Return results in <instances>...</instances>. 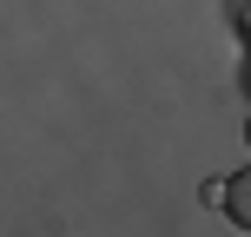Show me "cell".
Listing matches in <instances>:
<instances>
[{"label": "cell", "instance_id": "6da1fadb", "mask_svg": "<svg viewBox=\"0 0 251 237\" xmlns=\"http://www.w3.org/2000/svg\"><path fill=\"white\" fill-rule=\"evenodd\" d=\"M225 217H231L238 231H251V165L231 172V185H225Z\"/></svg>", "mask_w": 251, "mask_h": 237}, {"label": "cell", "instance_id": "7a4b0ae2", "mask_svg": "<svg viewBox=\"0 0 251 237\" xmlns=\"http://www.w3.org/2000/svg\"><path fill=\"white\" fill-rule=\"evenodd\" d=\"M245 145H251V119H245Z\"/></svg>", "mask_w": 251, "mask_h": 237}]
</instances>
